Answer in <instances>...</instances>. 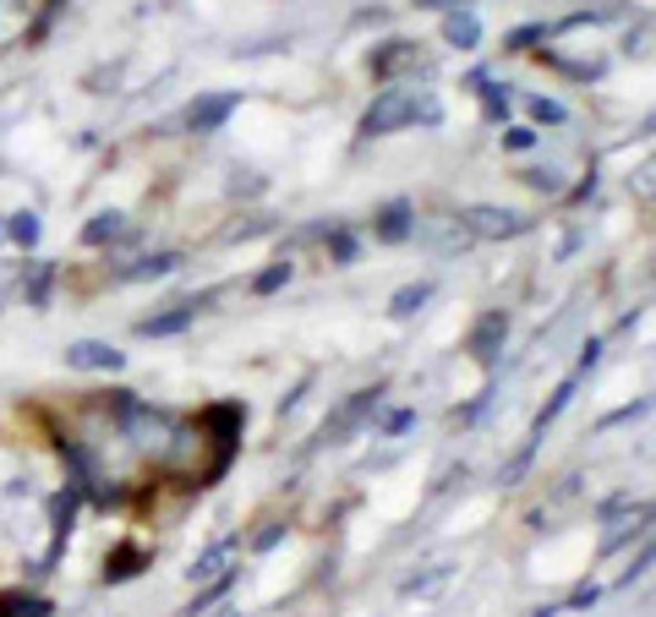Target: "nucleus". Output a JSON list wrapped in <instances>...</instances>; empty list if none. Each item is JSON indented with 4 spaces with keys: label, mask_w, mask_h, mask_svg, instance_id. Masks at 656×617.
Here are the masks:
<instances>
[{
    "label": "nucleus",
    "mask_w": 656,
    "mask_h": 617,
    "mask_svg": "<svg viewBox=\"0 0 656 617\" xmlns=\"http://www.w3.org/2000/svg\"><path fill=\"white\" fill-rule=\"evenodd\" d=\"M410 126L438 131V126H444V99H438L433 88L389 82V88L367 105V116H361V137H394V131H410Z\"/></svg>",
    "instance_id": "nucleus-1"
},
{
    "label": "nucleus",
    "mask_w": 656,
    "mask_h": 617,
    "mask_svg": "<svg viewBox=\"0 0 656 617\" xmlns=\"http://www.w3.org/2000/svg\"><path fill=\"white\" fill-rule=\"evenodd\" d=\"M384 394H389V388L378 382V388H356L350 399H339V405L324 416V427H318V442H350V437L384 410Z\"/></svg>",
    "instance_id": "nucleus-2"
},
{
    "label": "nucleus",
    "mask_w": 656,
    "mask_h": 617,
    "mask_svg": "<svg viewBox=\"0 0 656 617\" xmlns=\"http://www.w3.org/2000/svg\"><path fill=\"white\" fill-rule=\"evenodd\" d=\"M465 230L476 236V241H520L525 230H530V219L515 213V208H498V202H470L465 213Z\"/></svg>",
    "instance_id": "nucleus-3"
},
{
    "label": "nucleus",
    "mask_w": 656,
    "mask_h": 617,
    "mask_svg": "<svg viewBox=\"0 0 656 617\" xmlns=\"http://www.w3.org/2000/svg\"><path fill=\"white\" fill-rule=\"evenodd\" d=\"M602 514H607V530H602V541H596L602 557L618 553V547L635 541V536H646V525H652V502H635V508H629V497H613Z\"/></svg>",
    "instance_id": "nucleus-4"
},
{
    "label": "nucleus",
    "mask_w": 656,
    "mask_h": 617,
    "mask_svg": "<svg viewBox=\"0 0 656 617\" xmlns=\"http://www.w3.org/2000/svg\"><path fill=\"white\" fill-rule=\"evenodd\" d=\"M504 339H509V311H481L476 317V328L465 334V350H470V361L476 367H498V350H504Z\"/></svg>",
    "instance_id": "nucleus-5"
},
{
    "label": "nucleus",
    "mask_w": 656,
    "mask_h": 617,
    "mask_svg": "<svg viewBox=\"0 0 656 617\" xmlns=\"http://www.w3.org/2000/svg\"><path fill=\"white\" fill-rule=\"evenodd\" d=\"M410 241H427L438 257H459V251L476 247V236L465 230V219H459V213H455V219H421V213H416V236H410Z\"/></svg>",
    "instance_id": "nucleus-6"
},
{
    "label": "nucleus",
    "mask_w": 656,
    "mask_h": 617,
    "mask_svg": "<svg viewBox=\"0 0 656 617\" xmlns=\"http://www.w3.org/2000/svg\"><path fill=\"white\" fill-rule=\"evenodd\" d=\"M66 371H121L127 367V350H116L110 339H71L61 350Z\"/></svg>",
    "instance_id": "nucleus-7"
},
{
    "label": "nucleus",
    "mask_w": 656,
    "mask_h": 617,
    "mask_svg": "<svg viewBox=\"0 0 656 617\" xmlns=\"http://www.w3.org/2000/svg\"><path fill=\"white\" fill-rule=\"evenodd\" d=\"M236 110H241V93H197L192 105H187V131L213 137V131H225V121Z\"/></svg>",
    "instance_id": "nucleus-8"
},
{
    "label": "nucleus",
    "mask_w": 656,
    "mask_h": 617,
    "mask_svg": "<svg viewBox=\"0 0 656 617\" xmlns=\"http://www.w3.org/2000/svg\"><path fill=\"white\" fill-rule=\"evenodd\" d=\"M208 301V296H202ZM202 301H176V307H165V311H153V317H142L137 322V339H176V334H187L197 322V311H202Z\"/></svg>",
    "instance_id": "nucleus-9"
},
{
    "label": "nucleus",
    "mask_w": 656,
    "mask_h": 617,
    "mask_svg": "<svg viewBox=\"0 0 656 617\" xmlns=\"http://www.w3.org/2000/svg\"><path fill=\"white\" fill-rule=\"evenodd\" d=\"M17 285H22V301H28V307L50 311V296H56V262H50V257L17 262Z\"/></svg>",
    "instance_id": "nucleus-10"
},
{
    "label": "nucleus",
    "mask_w": 656,
    "mask_h": 617,
    "mask_svg": "<svg viewBox=\"0 0 656 617\" xmlns=\"http://www.w3.org/2000/svg\"><path fill=\"white\" fill-rule=\"evenodd\" d=\"M372 236H378L384 247H405V241L416 236V202H405V197L384 202L378 219H372Z\"/></svg>",
    "instance_id": "nucleus-11"
},
{
    "label": "nucleus",
    "mask_w": 656,
    "mask_h": 617,
    "mask_svg": "<svg viewBox=\"0 0 656 617\" xmlns=\"http://www.w3.org/2000/svg\"><path fill=\"white\" fill-rule=\"evenodd\" d=\"M181 268V251H148V257H137L127 268H116V279L121 285H148V279H170Z\"/></svg>",
    "instance_id": "nucleus-12"
},
{
    "label": "nucleus",
    "mask_w": 656,
    "mask_h": 617,
    "mask_svg": "<svg viewBox=\"0 0 656 617\" xmlns=\"http://www.w3.org/2000/svg\"><path fill=\"white\" fill-rule=\"evenodd\" d=\"M444 44H449V50H481V17H476L470 6L444 11Z\"/></svg>",
    "instance_id": "nucleus-13"
},
{
    "label": "nucleus",
    "mask_w": 656,
    "mask_h": 617,
    "mask_svg": "<svg viewBox=\"0 0 656 617\" xmlns=\"http://www.w3.org/2000/svg\"><path fill=\"white\" fill-rule=\"evenodd\" d=\"M116 241H127V213L121 208H99L82 225V247H116Z\"/></svg>",
    "instance_id": "nucleus-14"
},
{
    "label": "nucleus",
    "mask_w": 656,
    "mask_h": 617,
    "mask_svg": "<svg viewBox=\"0 0 656 617\" xmlns=\"http://www.w3.org/2000/svg\"><path fill=\"white\" fill-rule=\"evenodd\" d=\"M405 61H416V44H410V39H389L384 50H372V56H367V71H372L378 82H394Z\"/></svg>",
    "instance_id": "nucleus-15"
},
{
    "label": "nucleus",
    "mask_w": 656,
    "mask_h": 617,
    "mask_svg": "<svg viewBox=\"0 0 656 617\" xmlns=\"http://www.w3.org/2000/svg\"><path fill=\"white\" fill-rule=\"evenodd\" d=\"M575 394H580V377H564V382L553 388V399H547V405L536 410V421H530V437L547 432V427H553V421H558V416H564L569 405H575Z\"/></svg>",
    "instance_id": "nucleus-16"
},
{
    "label": "nucleus",
    "mask_w": 656,
    "mask_h": 617,
    "mask_svg": "<svg viewBox=\"0 0 656 617\" xmlns=\"http://www.w3.org/2000/svg\"><path fill=\"white\" fill-rule=\"evenodd\" d=\"M433 296H438V285H433V279H416V285H405V290H394L389 296V317L394 322H405V317H416V311L427 307Z\"/></svg>",
    "instance_id": "nucleus-17"
},
{
    "label": "nucleus",
    "mask_w": 656,
    "mask_h": 617,
    "mask_svg": "<svg viewBox=\"0 0 656 617\" xmlns=\"http://www.w3.org/2000/svg\"><path fill=\"white\" fill-rule=\"evenodd\" d=\"M230 590H236V574H213V579H202V590L187 601V617H208L219 601H230Z\"/></svg>",
    "instance_id": "nucleus-18"
},
{
    "label": "nucleus",
    "mask_w": 656,
    "mask_h": 617,
    "mask_svg": "<svg viewBox=\"0 0 656 617\" xmlns=\"http://www.w3.org/2000/svg\"><path fill=\"white\" fill-rule=\"evenodd\" d=\"M476 93H481V121H487V126H504V121H509V110H515V93H509V82H493V77H487Z\"/></svg>",
    "instance_id": "nucleus-19"
},
{
    "label": "nucleus",
    "mask_w": 656,
    "mask_h": 617,
    "mask_svg": "<svg viewBox=\"0 0 656 617\" xmlns=\"http://www.w3.org/2000/svg\"><path fill=\"white\" fill-rule=\"evenodd\" d=\"M142 563H148L142 547H116V553L105 557V585H127V579H137Z\"/></svg>",
    "instance_id": "nucleus-20"
},
{
    "label": "nucleus",
    "mask_w": 656,
    "mask_h": 617,
    "mask_svg": "<svg viewBox=\"0 0 656 617\" xmlns=\"http://www.w3.org/2000/svg\"><path fill=\"white\" fill-rule=\"evenodd\" d=\"M455 579V563H427L421 574H410L405 585H399V596H433V590H444Z\"/></svg>",
    "instance_id": "nucleus-21"
},
{
    "label": "nucleus",
    "mask_w": 656,
    "mask_h": 617,
    "mask_svg": "<svg viewBox=\"0 0 656 617\" xmlns=\"http://www.w3.org/2000/svg\"><path fill=\"white\" fill-rule=\"evenodd\" d=\"M39 236H44V225H39V213H33V208H17V213L6 219V241H11V247L33 251V247H39Z\"/></svg>",
    "instance_id": "nucleus-22"
},
{
    "label": "nucleus",
    "mask_w": 656,
    "mask_h": 617,
    "mask_svg": "<svg viewBox=\"0 0 656 617\" xmlns=\"http://www.w3.org/2000/svg\"><path fill=\"white\" fill-rule=\"evenodd\" d=\"M236 547H241L236 536H225V541H213V547H202V553L192 557V568H187V574H192V579H213V574H219L225 563H230V553H236Z\"/></svg>",
    "instance_id": "nucleus-23"
},
{
    "label": "nucleus",
    "mask_w": 656,
    "mask_h": 617,
    "mask_svg": "<svg viewBox=\"0 0 656 617\" xmlns=\"http://www.w3.org/2000/svg\"><path fill=\"white\" fill-rule=\"evenodd\" d=\"M324 247H328V262H334V268H350V262L361 257V241H356L345 225H328V230H324Z\"/></svg>",
    "instance_id": "nucleus-24"
},
{
    "label": "nucleus",
    "mask_w": 656,
    "mask_h": 617,
    "mask_svg": "<svg viewBox=\"0 0 656 617\" xmlns=\"http://www.w3.org/2000/svg\"><path fill=\"white\" fill-rule=\"evenodd\" d=\"M525 116H530V126H569V105H558L547 93H530L525 99Z\"/></svg>",
    "instance_id": "nucleus-25"
},
{
    "label": "nucleus",
    "mask_w": 656,
    "mask_h": 617,
    "mask_svg": "<svg viewBox=\"0 0 656 617\" xmlns=\"http://www.w3.org/2000/svg\"><path fill=\"white\" fill-rule=\"evenodd\" d=\"M520 181L530 186V191H541V197H564V191H569L564 170H553V165H530V170H520Z\"/></svg>",
    "instance_id": "nucleus-26"
},
{
    "label": "nucleus",
    "mask_w": 656,
    "mask_h": 617,
    "mask_svg": "<svg viewBox=\"0 0 656 617\" xmlns=\"http://www.w3.org/2000/svg\"><path fill=\"white\" fill-rule=\"evenodd\" d=\"M290 279H296V262H290V257H279V262H268L258 279H252V296H274V290H285Z\"/></svg>",
    "instance_id": "nucleus-27"
},
{
    "label": "nucleus",
    "mask_w": 656,
    "mask_h": 617,
    "mask_svg": "<svg viewBox=\"0 0 656 617\" xmlns=\"http://www.w3.org/2000/svg\"><path fill=\"white\" fill-rule=\"evenodd\" d=\"M56 607L44 601V596H22V590H11V596H0V617H50Z\"/></svg>",
    "instance_id": "nucleus-28"
},
{
    "label": "nucleus",
    "mask_w": 656,
    "mask_h": 617,
    "mask_svg": "<svg viewBox=\"0 0 656 617\" xmlns=\"http://www.w3.org/2000/svg\"><path fill=\"white\" fill-rule=\"evenodd\" d=\"M541 39H547V22H525V28H509V33H504V50H509V56H525V50H536Z\"/></svg>",
    "instance_id": "nucleus-29"
},
{
    "label": "nucleus",
    "mask_w": 656,
    "mask_h": 617,
    "mask_svg": "<svg viewBox=\"0 0 656 617\" xmlns=\"http://www.w3.org/2000/svg\"><path fill=\"white\" fill-rule=\"evenodd\" d=\"M530 459H536V437H525V448L509 459V465H504V470H498V481H504V487H520L525 470H530Z\"/></svg>",
    "instance_id": "nucleus-30"
},
{
    "label": "nucleus",
    "mask_w": 656,
    "mask_h": 617,
    "mask_svg": "<svg viewBox=\"0 0 656 617\" xmlns=\"http://www.w3.org/2000/svg\"><path fill=\"white\" fill-rule=\"evenodd\" d=\"M536 142H541L536 126H504V153H530Z\"/></svg>",
    "instance_id": "nucleus-31"
},
{
    "label": "nucleus",
    "mask_w": 656,
    "mask_h": 617,
    "mask_svg": "<svg viewBox=\"0 0 656 617\" xmlns=\"http://www.w3.org/2000/svg\"><path fill=\"white\" fill-rule=\"evenodd\" d=\"M652 410V399H635V405H618L613 416H602V432H613V427H629V421H640Z\"/></svg>",
    "instance_id": "nucleus-32"
},
{
    "label": "nucleus",
    "mask_w": 656,
    "mask_h": 617,
    "mask_svg": "<svg viewBox=\"0 0 656 617\" xmlns=\"http://www.w3.org/2000/svg\"><path fill=\"white\" fill-rule=\"evenodd\" d=\"M416 427V410H389L384 421H378V432L384 437H399V432H410Z\"/></svg>",
    "instance_id": "nucleus-33"
},
{
    "label": "nucleus",
    "mask_w": 656,
    "mask_h": 617,
    "mask_svg": "<svg viewBox=\"0 0 656 617\" xmlns=\"http://www.w3.org/2000/svg\"><path fill=\"white\" fill-rule=\"evenodd\" d=\"M602 350H607L602 339H586V345H580V367H575V377H590V371L602 367Z\"/></svg>",
    "instance_id": "nucleus-34"
},
{
    "label": "nucleus",
    "mask_w": 656,
    "mask_h": 617,
    "mask_svg": "<svg viewBox=\"0 0 656 617\" xmlns=\"http://www.w3.org/2000/svg\"><path fill=\"white\" fill-rule=\"evenodd\" d=\"M602 601V585H580L569 601H564V613H586V607H596Z\"/></svg>",
    "instance_id": "nucleus-35"
},
{
    "label": "nucleus",
    "mask_w": 656,
    "mask_h": 617,
    "mask_svg": "<svg viewBox=\"0 0 656 617\" xmlns=\"http://www.w3.org/2000/svg\"><path fill=\"white\" fill-rule=\"evenodd\" d=\"M487 405H493V382H487V388H481V394H476V399H470L465 410H459V427H470V421H476V416H481Z\"/></svg>",
    "instance_id": "nucleus-36"
},
{
    "label": "nucleus",
    "mask_w": 656,
    "mask_h": 617,
    "mask_svg": "<svg viewBox=\"0 0 656 617\" xmlns=\"http://www.w3.org/2000/svg\"><path fill=\"white\" fill-rule=\"evenodd\" d=\"M279 541H285V525H268V530H262V536L252 541V547H258V553H274Z\"/></svg>",
    "instance_id": "nucleus-37"
},
{
    "label": "nucleus",
    "mask_w": 656,
    "mask_h": 617,
    "mask_svg": "<svg viewBox=\"0 0 656 617\" xmlns=\"http://www.w3.org/2000/svg\"><path fill=\"white\" fill-rule=\"evenodd\" d=\"M416 6H427V11H455V6H470V0H416Z\"/></svg>",
    "instance_id": "nucleus-38"
},
{
    "label": "nucleus",
    "mask_w": 656,
    "mask_h": 617,
    "mask_svg": "<svg viewBox=\"0 0 656 617\" xmlns=\"http://www.w3.org/2000/svg\"><path fill=\"white\" fill-rule=\"evenodd\" d=\"M558 613H564V607H536L530 617H558Z\"/></svg>",
    "instance_id": "nucleus-39"
},
{
    "label": "nucleus",
    "mask_w": 656,
    "mask_h": 617,
    "mask_svg": "<svg viewBox=\"0 0 656 617\" xmlns=\"http://www.w3.org/2000/svg\"><path fill=\"white\" fill-rule=\"evenodd\" d=\"M219 617H241V613H236V607H225V601H219Z\"/></svg>",
    "instance_id": "nucleus-40"
}]
</instances>
